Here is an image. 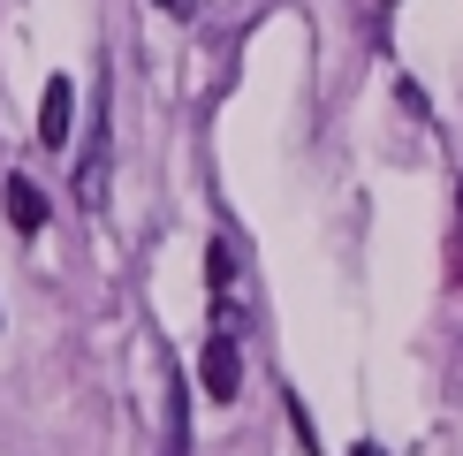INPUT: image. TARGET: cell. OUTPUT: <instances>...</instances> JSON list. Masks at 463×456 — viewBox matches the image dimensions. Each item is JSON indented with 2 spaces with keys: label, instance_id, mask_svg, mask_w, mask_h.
<instances>
[{
  "label": "cell",
  "instance_id": "1",
  "mask_svg": "<svg viewBox=\"0 0 463 456\" xmlns=\"http://www.w3.org/2000/svg\"><path fill=\"white\" fill-rule=\"evenodd\" d=\"M107 176H114V138H107V91H99V100H91V138L76 152V205H84V214L107 205Z\"/></svg>",
  "mask_w": 463,
  "mask_h": 456
},
{
  "label": "cell",
  "instance_id": "2",
  "mask_svg": "<svg viewBox=\"0 0 463 456\" xmlns=\"http://www.w3.org/2000/svg\"><path fill=\"white\" fill-rule=\"evenodd\" d=\"M198 380H205V395H213V404H236V395H243V350H236V335H228V328L205 335Z\"/></svg>",
  "mask_w": 463,
  "mask_h": 456
},
{
  "label": "cell",
  "instance_id": "3",
  "mask_svg": "<svg viewBox=\"0 0 463 456\" xmlns=\"http://www.w3.org/2000/svg\"><path fill=\"white\" fill-rule=\"evenodd\" d=\"M160 388H167V442H160V456H190V380H183V366L160 350Z\"/></svg>",
  "mask_w": 463,
  "mask_h": 456
},
{
  "label": "cell",
  "instance_id": "4",
  "mask_svg": "<svg viewBox=\"0 0 463 456\" xmlns=\"http://www.w3.org/2000/svg\"><path fill=\"white\" fill-rule=\"evenodd\" d=\"M69 122H76V76H46V100H38V138H46V145H69Z\"/></svg>",
  "mask_w": 463,
  "mask_h": 456
},
{
  "label": "cell",
  "instance_id": "5",
  "mask_svg": "<svg viewBox=\"0 0 463 456\" xmlns=\"http://www.w3.org/2000/svg\"><path fill=\"white\" fill-rule=\"evenodd\" d=\"M0 205H8L15 236H38V228H46V198H38V183H31V176H8V190H0Z\"/></svg>",
  "mask_w": 463,
  "mask_h": 456
},
{
  "label": "cell",
  "instance_id": "6",
  "mask_svg": "<svg viewBox=\"0 0 463 456\" xmlns=\"http://www.w3.org/2000/svg\"><path fill=\"white\" fill-rule=\"evenodd\" d=\"M205 281H213V297L236 290V259H228V243H213V252H205Z\"/></svg>",
  "mask_w": 463,
  "mask_h": 456
},
{
  "label": "cell",
  "instance_id": "7",
  "mask_svg": "<svg viewBox=\"0 0 463 456\" xmlns=\"http://www.w3.org/2000/svg\"><path fill=\"white\" fill-rule=\"evenodd\" d=\"M350 456H380V449H373V442H357V449H350Z\"/></svg>",
  "mask_w": 463,
  "mask_h": 456
},
{
  "label": "cell",
  "instance_id": "8",
  "mask_svg": "<svg viewBox=\"0 0 463 456\" xmlns=\"http://www.w3.org/2000/svg\"><path fill=\"white\" fill-rule=\"evenodd\" d=\"M456 214H463V183H456Z\"/></svg>",
  "mask_w": 463,
  "mask_h": 456
},
{
  "label": "cell",
  "instance_id": "9",
  "mask_svg": "<svg viewBox=\"0 0 463 456\" xmlns=\"http://www.w3.org/2000/svg\"><path fill=\"white\" fill-rule=\"evenodd\" d=\"M160 8H183V0H160Z\"/></svg>",
  "mask_w": 463,
  "mask_h": 456
}]
</instances>
